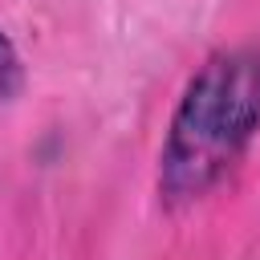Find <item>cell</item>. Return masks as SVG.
I'll use <instances>...</instances> for the list:
<instances>
[{"mask_svg":"<svg viewBox=\"0 0 260 260\" xmlns=\"http://www.w3.org/2000/svg\"><path fill=\"white\" fill-rule=\"evenodd\" d=\"M260 130V49H228L207 57L175 114L158 150V199L183 207L219 187Z\"/></svg>","mask_w":260,"mask_h":260,"instance_id":"1","label":"cell"},{"mask_svg":"<svg viewBox=\"0 0 260 260\" xmlns=\"http://www.w3.org/2000/svg\"><path fill=\"white\" fill-rule=\"evenodd\" d=\"M24 85V69H20V57H16V45L0 32V106H8Z\"/></svg>","mask_w":260,"mask_h":260,"instance_id":"2","label":"cell"}]
</instances>
